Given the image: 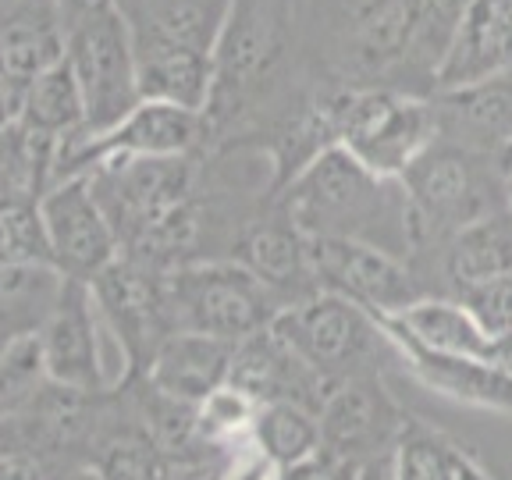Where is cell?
<instances>
[{
    "instance_id": "40",
    "label": "cell",
    "mask_w": 512,
    "mask_h": 480,
    "mask_svg": "<svg viewBox=\"0 0 512 480\" xmlns=\"http://www.w3.org/2000/svg\"><path fill=\"white\" fill-rule=\"evenodd\" d=\"M498 363H502L505 370H512V338L498 342Z\"/></svg>"
},
{
    "instance_id": "36",
    "label": "cell",
    "mask_w": 512,
    "mask_h": 480,
    "mask_svg": "<svg viewBox=\"0 0 512 480\" xmlns=\"http://www.w3.org/2000/svg\"><path fill=\"white\" fill-rule=\"evenodd\" d=\"M168 480H228L224 448H221V452H210V456H196V459H182V463H171Z\"/></svg>"
},
{
    "instance_id": "13",
    "label": "cell",
    "mask_w": 512,
    "mask_h": 480,
    "mask_svg": "<svg viewBox=\"0 0 512 480\" xmlns=\"http://www.w3.org/2000/svg\"><path fill=\"white\" fill-rule=\"evenodd\" d=\"M54 267L72 281H93L121 256L111 217L96 200L86 175L61 178L40 196Z\"/></svg>"
},
{
    "instance_id": "26",
    "label": "cell",
    "mask_w": 512,
    "mask_h": 480,
    "mask_svg": "<svg viewBox=\"0 0 512 480\" xmlns=\"http://www.w3.org/2000/svg\"><path fill=\"white\" fill-rule=\"evenodd\" d=\"M18 121L50 139H68V136H75V132H86L82 89L64 57L57 64H50L47 72H40L36 79H29Z\"/></svg>"
},
{
    "instance_id": "10",
    "label": "cell",
    "mask_w": 512,
    "mask_h": 480,
    "mask_svg": "<svg viewBox=\"0 0 512 480\" xmlns=\"http://www.w3.org/2000/svg\"><path fill=\"white\" fill-rule=\"evenodd\" d=\"M306 264L320 292H335L374 317L399 313L424 296L420 278L406 267V256L388 253L374 242L306 235Z\"/></svg>"
},
{
    "instance_id": "39",
    "label": "cell",
    "mask_w": 512,
    "mask_h": 480,
    "mask_svg": "<svg viewBox=\"0 0 512 480\" xmlns=\"http://www.w3.org/2000/svg\"><path fill=\"white\" fill-rule=\"evenodd\" d=\"M61 480H104L100 473L93 470V466H79V470H68Z\"/></svg>"
},
{
    "instance_id": "19",
    "label": "cell",
    "mask_w": 512,
    "mask_h": 480,
    "mask_svg": "<svg viewBox=\"0 0 512 480\" xmlns=\"http://www.w3.org/2000/svg\"><path fill=\"white\" fill-rule=\"evenodd\" d=\"M438 136L466 146L473 153L505 150L512 143V68L473 82L463 89H445L434 100Z\"/></svg>"
},
{
    "instance_id": "18",
    "label": "cell",
    "mask_w": 512,
    "mask_h": 480,
    "mask_svg": "<svg viewBox=\"0 0 512 480\" xmlns=\"http://www.w3.org/2000/svg\"><path fill=\"white\" fill-rule=\"evenodd\" d=\"M388 335V331H384ZM392 349L409 363L416 381H424L445 399L459 406L491 409V413L512 416V370L495 360H470V356H445V352H427L406 338L388 335Z\"/></svg>"
},
{
    "instance_id": "27",
    "label": "cell",
    "mask_w": 512,
    "mask_h": 480,
    "mask_svg": "<svg viewBox=\"0 0 512 480\" xmlns=\"http://www.w3.org/2000/svg\"><path fill=\"white\" fill-rule=\"evenodd\" d=\"M57 267H0V331L8 338L36 335L64 292Z\"/></svg>"
},
{
    "instance_id": "1",
    "label": "cell",
    "mask_w": 512,
    "mask_h": 480,
    "mask_svg": "<svg viewBox=\"0 0 512 480\" xmlns=\"http://www.w3.org/2000/svg\"><path fill=\"white\" fill-rule=\"evenodd\" d=\"M281 210L303 235L360 239L406 256L416 246L413 214L399 178L370 171L345 146H328L281 185Z\"/></svg>"
},
{
    "instance_id": "17",
    "label": "cell",
    "mask_w": 512,
    "mask_h": 480,
    "mask_svg": "<svg viewBox=\"0 0 512 480\" xmlns=\"http://www.w3.org/2000/svg\"><path fill=\"white\" fill-rule=\"evenodd\" d=\"M388 335L406 338L427 352L445 356H470V360H495L498 342L480 328V320L459 296H420L416 303L402 306L399 313L377 317Z\"/></svg>"
},
{
    "instance_id": "11",
    "label": "cell",
    "mask_w": 512,
    "mask_h": 480,
    "mask_svg": "<svg viewBox=\"0 0 512 480\" xmlns=\"http://www.w3.org/2000/svg\"><path fill=\"white\" fill-rule=\"evenodd\" d=\"M96 310L104 317L111 342L118 345L128 374H146L160 342L171 335L164 303V271L121 253L111 267L89 281Z\"/></svg>"
},
{
    "instance_id": "38",
    "label": "cell",
    "mask_w": 512,
    "mask_h": 480,
    "mask_svg": "<svg viewBox=\"0 0 512 480\" xmlns=\"http://www.w3.org/2000/svg\"><path fill=\"white\" fill-rule=\"evenodd\" d=\"M502 196H505V214L512 217V160L502 164Z\"/></svg>"
},
{
    "instance_id": "3",
    "label": "cell",
    "mask_w": 512,
    "mask_h": 480,
    "mask_svg": "<svg viewBox=\"0 0 512 480\" xmlns=\"http://www.w3.org/2000/svg\"><path fill=\"white\" fill-rule=\"evenodd\" d=\"M292 11L288 0H232V15L214 50V93L207 132L232 125L274 89L288 61Z\"/></svg>"
},
{
    "instance_id": "12",
    "label": "cell",
    "mask_w": 512,
    "mask_h": 480,
    "mask_svg": "<svg viewBox=\"0 0 512 480\" xmlns=\"http://www.w3.org/2000/svg\"><path fill=\"white\" fill-rule=\"evenodd\" d=\"M104 317L96 310L89 281H64V292L43 328L36 331L47 377L72 392L100 395L111 384L104 360Z\"/></svg>"
},
{
    "instance_id": "37",
    "label": "cell",
    "mask_w": 512,
    "mask_h": 480,
    "mask_svg": "<svg viewBox=\"0 0 512 480\" xmlns=\"http://www.w3.org/2000/svg\"><path fill=\"white\" fill-rule=\"evenodd\" d=\"M22 96H25V82L0 64V132L8 125H15L18 114H22Z\"/></svg>"
},
{
    "instance_id": "7",
    "label": "cell",
    "mask_w": 512,
    "mask_h": 480,
    "mask_svg": "<svg viewBox=\"0 0 512 480\" xmlns=\"http://www.w3.org/2000/svg\"><path fill=\"white\" fill-rule=\"evenodd\" d=\"M271 331L331 381L370 374L377 349H392L374 313L320 288L306 299L281 306Z\"/></svg>"
},
{
    "instance_id": "30",
    "label": "cell",
    "mask_w": 512,
    "mask_h": 480,
    "mask_svg": "<svg viewBox=\"0 0 512 480\" xmlns=\"http://www.w3.org/2000/svg\"><path fill=\"white\" fill-rule=\"evenodd\" d=\"M0 267H54L40 196L0 200Z\"/></svg>"
},
{
    "instance_id": "2",
    "label": "cell",
    "mask_w": 512,
    "mask_h": 480,
    "mask_svg": "<svg viewBox=\"0 0 512 480\" xmlns=\"http://www.w3.org/2000/svg\"><path fill=\"white\" fill-rule=\"evenodd\" d=\"M335 143L384 178H402L438 139L431 96L392 86H349L328 93Z\"/></svg>"
},
{
    "instance_id": "6",
    "label": "cell",
    "mask_w": 512,
    "mask_h": 480,
    "mask_svg": "<svg viewBox=\"0 0 512 480\" xmlns=\"http://www.w3.org/2000/svg\"><path fill=\"white\" fill-rule=\"evenodd\" d=\"M413 214L416 239H452L459 228L505 207L502 185H491L484 153L434 139L399 178Z\"/></svg>"
},
{
    "instance_id": "29",
    "label": "cell",
    "mask_w": 512,
    "mask_h": 480,
    "mask_svg": "<svg viewBox=\"0 0 512 480\" xmlns=\"http://www.w3.org/2000/svg\"><path fill=\"white\" fill-rule=\"evenodd\" d=\"M89 456H93L89 466L104 480H168L171 473V459L153 445L143 424L93 438Z\"/></svg>"
},
{
    "instance_id": "25",
    "label": "cell",
    "mask_w": 512,
    "mask_h": 480,
    "mask_svg": "<svg viewBox=\"0 0 512 480\" xmlns=\"http://www.w3.org/2000/svg\"><path fill=\"white\" fill-rule=\"evenodd\" d=\"M136 61L143 100H164V104L207 114L210 93H214V57L210 54L153 50V54H136Z\"/></svg>"
},
{
    "instance_id": "14",
    "label": "cell",
    "mask_w": 512,
    "mask_h": 480,
    "mask_svg": "<svg viewBox=\"0 0 512 480\" xmlns=\"http://www.w3.org/2000/svg\"><path fill=\"white\" fill-rule=\"evenodd\" d=\"M317 420L320 441L328 452L367 466L370 459L392 456L406 413L392 402L377 370H370L338 381L335 392L320 406Z\"/></svg>"
},
{
    "instance_id": "28",
    "label": "cell",
    "mask_w": 512,
    "mask_h": 480,
    "mask_svg": "<svg viewBox=\"0 0 512 480\" xmlns=\"http://www.w3.org/2000/svg\"><path fill=\"white\" fill-rule=\"evenodd\" d=\"M249 438L281 470L306 463L324 448L317 413L299 402H260Z\"/></svg>"
},
{
    "instance_id": "20",
    "label": "cell",
    "mask_w": 512,
    "mask_h": 480,
    "mask_svg": "<svg viewBox=\"0 0 512 480\" xmlns=\"http://www.w3.org/2000/svg\"><path fill=\"white\" fill-rule=\"evenodd\" d=\"M232 349H235V342H224V338H214V335L171 331V335L160 342L157 356H153L150 370H146L143 377L157 392L200 406L210 392H217V388L228 381Z\"/></svg>"
},
{
    "instance_id": "8",
    "label": "cell",
    "mask_w": 512,
    "mask_h": 480,
    "mask_svg": "<svg viewBox=\"0 0 512 480\" xmlns=\"http://www.w3.org/2000/svg\"><path fill=\"white\" fill-rule=\"evenodd\" d=\"M96 200L111 217L121 249L160 228L192 203V157H104L86 171Z\"/></svg>"
},
{
    "instance_id": "24",
    "label": "cell",
    "mask_w": 512,
    "mask_h": 480,
    "mask_svg": "<svg viewBox=\"0 0 512 480\" xmlns=\"http://www.w3.org/2000/svg\"><path fill=\"white\" fill-rule=\"evenodd\" d=\"M512 271V217L502 210L480 217L445 239V274L459 296Z\"/></svg>"
},
{
    "instance_id": "23",
    "label": "cell",
    "mask_w": 512,
    "mask_h": 480,
    "mask_svg": "<svg viewBox=\"0 0 512 480\" xmlns=\"http://www.w3.org/2000/svg\"><path fill=\"white\" fill-rule=\"evenodd\" d=\"M384 480H491V477L448 434H441L434 424L416 420V416H406L399 441H395L392 456H388Z\"/></svg>"
},
{
    "instance_id": "5",
    "label": "cell",
    "mask_w": 512,
    "mask_h": 480,
    "mask_svg": "<svg viewBox=\"0 0 512 480\" xmlns=\"http://www.w3.org/2000/svg\"><path fill=\"white\" fill-rule=\"evenodd\" d=\"M64 61L86 104V132L104 136L143 100L132 29L118 0L64 18Z\"/></svg>"
},
{
    "instance_id": "35",
    "label": "cell",
    "mask_w": 512,
    "mask_h": 480,
    "mask_svg": "<svg viewBox=\"0 0 512 480\" xmlns=\"http://www.w3.org/2000/svg\"><path fill=\"white\" fill-rule=\"evenodd\" d=\"M64 473L40 456H0V480H61Z\"/></svg>"
},
{
    "instance_id": "31",
    "label": "cell",
    "mask_w": 512,
    "mask_h": 480,
    "mask_svg": "<svg viewBox=\"0 0 512 480\" xmlns=\"http://www.w3.org/2000/svg\"><path fill=\"white\" fill-rule=\"evenodd\" d=\"M47 381L50 377L36 335H18L0 349V413L29 406Z\"/></svg>"
},
{
    "instance_id": "34",
    "label": "cell",
    "mask_w": 512,
    "mask_h": 480,
    "mask_svg": "<svg viewBox=\"0 0 512 480\" xmlns=\"http://www.w3.org/2000/svg\"><path fill=\"white\" fill-rule=\"evenodd\" d=\"M363 477H367V466L356 463V459L335 456L328 448H320L313 459L281 473V480H363Z\"/></svg>"
},
{
    "instance_id": "15",
    "label": "cell",
    "mask_w": 512,
    "mask_h": 480,
    "mask_svg": "<svg viewBox=\"0 0 512 480\" xmlns=\"http://www.w3.org/2000/svg\"><path fill=\"white\" fill-rule=\"evenodd\" d=\"M132 29L136 54L192 50L214 57L232 15V0H118Z\"/></svg>"
},
{
    "instance_id": "33",
    "label": "cell",
    "mask_w": 512,
    "mask_h": 480,
    "mask_svg": "<svg viewBox=\"0 0 512 480\" xmlns=\"http://www.w3.org/2000/svg\"><path fill=\"white\" fill-rule=\"evenodd\" d=\"M459 299L470 306L473 317L480 320V328L488 331L495 342L512 338V271L470 288V292H463Z\"/></svg>"
},
{
    "instance_id": "32",
    "label": "cell",
    "mask_w": 512,
    "mask_h": 480,
    "mask_svg": "<svg viewBox=\"0 0 512 480\" xmlns=\"http://www.w3.org/2000/svg\"><path fill=\"white\" fill-rule=\"evenodd\" d=\"M256 409H260V402H256L253 395H246L242 388L224 381L217 392H210L207 399L200 402V427L210 445H217V448L235 445V441L249 438Z\"/></svg>"
},
{
    "instance_id": "16",
    "label": "cell",
    "mask_w": 512,
    "mask_h": 480,
    "mask_svg": "<svg viewBox=\"0 0 512 480\" xmlns=\"http://www.w3.org/2000/svg\"><path fill=\"white\" fill-rule=\"evenodd\" d=\"M512 68V0H466L434 89H463Z\"/></svg>"
},
{
    "instance_id": "22",
    "label": "cell",
    "mask_w": 512,
    "mask_h": 480,
    "mask_svg": "<svg viewBox=\"0 0 512 480\" xmlns=\"http://www.w3.org/2000/svg\"><path fill=\"white\" fill-rule=\"evenodd\" d=\"M64 57V15L57 0H0V64L29 86Z\"/></svg>"
},
{
    "instance_id": "21",
    "label": "cell",
    "mask_w": 512,
    "mask_h": 480,
    "mask_svg": "<svg viewBox=\"0 0 512 480\" xmlns=\"http://www.w3.org/2000/svg\"><path fill=\"white\" fill-rule=\"evenodd\" d=\"M228 260H239L246 271H253L285 306L306 299L299 296V285L313 281L310 264H306V235L292 224L285 210L278 217L246 224Z\"/></svg>"
},
{
    "instance_id": "4",
    "label": "cell",
    "mask_w": 512,
    "mask_h": 480,
    "mask_svg": "<svg viewBox=\"0 0 512 480\" xmlns=\"http://www.w3.org/2000/svg\"><path fill=\"white\" fill-rule=\"evenodd\" d=\"M164 303L171 331H200L224 342L271 328L285 306L239 260H192L164 271Z\"/></svg>"
},
{
    "instance_id": "9",
    "label": "cell",
    "mask_w": 512,
    "mask_h": 480,
    "mask_svg": "<svg viewBox=\"0 0 512 480\" xmlns=\"http://www.w3.org/2000/svg\"><path fill=\"white\" fill-rule=\"evenodd\" d=\"M320 32L342 75H395L409 64L413 50L416 0H328Z\"/></svg>"
}]
</instances>
